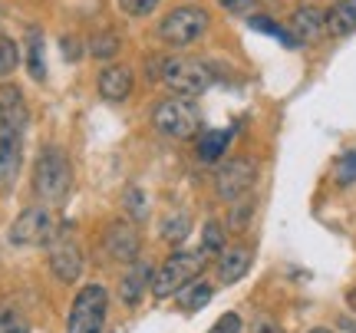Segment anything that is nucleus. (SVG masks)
<instances>
[{
  "mask_svg": "<svg viewBox=\"0 0 356 333\" xmlns=\"http://www.w3.org/2000/svg\"><path fill=\"white\" fill-rule=\"evenodd\" d=\"M159 79H162L175 96H188L191 99V96H202V92L215 83V73H211L202 60H191V56H165Z\"/></svg>",
  "mask_w": 356,
  "mask_h": 333,
  "instance_id": "20e7f679",
  "label": "nucleus"
},
{
  "mask_svg": "<svg viewBox=\"0 0 356 333\" xmlns=\"http://www.w3.org/2000/svg\"><path fill=\"white\" fill-rule=\"evenodd\" d=\"M248 24H251V30H257V33H267V37H274L280 43V47H287V50H297L300 47V40L293 37L291 30H284L280 24H274L267 13H251L248 17Z\"/></svg>",
  "mask_w": 356,
  "mask_h": 333,
  "instance_id": "6ab92c4d",
  "label": "nucleus"
},
{
  "mask_svg": "<svg viewBox=\"0 0 356 333\" xmlns=\"http://www.w3.org/2000/svg\"><path fill=\"white\" fill-rule=\"evenodd\" d=\"M50 270L56 274V281L73 284L83 274V254H79V244L70 234H60L50 241Z\"/></svg>",
  "mask_w": 356,
  "mask_h": 333,
  "instance_id": "9d476101",
  "label": "nucleus"
},
{
  "mask_svg": "<svg viewBox=\"0 0 356 333\" xmlns=\"http://www.w3.org/2000/svg\"><path fill=\"white\" fill-rule=\"evenodd\" d=\"M251 270V251L248 247H225L218 254V281L221 284H238Z\"/></svg>",
  "mask_w": 356,
  "mask_h": 333,
  "instance_id": "2eb2a0df",
  "label": "nucleus"
},
{
  "mask_svg": "<svg viewBox=\"0 0 356 333\" xmlns=\"http://www.w3.org/2000/svg\"><path fill=\"white\" fill-rule=\"evenodd\" d=\"M211 24V17L204 7H195V3H181L175 10H168L159 24V37L165 40L168 47H191L204 37V30Z\"/></svg>",
  "mask_w": 356,
  "mask_h": 333,
  "instance_id": "423d86ee",
  "label": "nucleus"
},
{
  "mask_svg": "<svg viewBox=\"0 0 356 333\" xmlns=\"http://www.w3.org/2000/svg\"><path fill=\"white\" fill-rule=\"evenodd\" d=\"M218 3H221L228 13H234V17H248V13H254L257 0H218Z\"/></svg>",
  "mask_w": 356,
  "mask_h": 333,
  "instance_id": "7c9ffc66",
  "label": "nucleus"
},
{
  "mask_svg": "<svg viewBox=\"0 0 356 333\" xmlns=\"http://www.w3.org/2000/svg\"><path fill=\"white\" fill-rule=\"evenodd\" d=\"M327 33L330 37H350L356 33V0H337L327 10Z\"/></svg>",
  "mask_w": 356,
  "mask_h": 333,
  "instance_id": "f3484780",
  "label": "nucleus"
},
{
  "mask_svg": "<svg viewBox=\"0 0 356 333\" xmlns=\"http://www.w3.org/2000/svg\"><path fill=\"white\" fill-rule=\"evenodd\" d=\"M241 330H244L241 317H238L234 310H228V314H221V317L211 323V330H208V333H241Z\"/></svg>",
  "mask_w": 356,
  "mask_h": 333,
  "instance_id": "c85d7f7f",
  "label": "nucleus"
},
{
  "mask_svg": "<svg viewBox=\"0 0 356 333\" xmlns=\"http://www.w3.org/2000/svg\"><path fill=\"white\" fill-rule=\"evenodd\" d=\"M96 86H99L102 99H109V103H126L129 96H132V90H136V76H132V70H129V66L109 63L99 73Z\"/></svg>",
  "mask_w": 356,
  "mask_h": 333,
  "instance_id": "f8f14e48",
  "label": "nucleus"
},
{
  "mask_svg": "<svg viewBox=\"0 0 356 333\" xmlns=\"http://www.w3.org/2000/svg\"><path fill=\"white\" fill-rule=\"evenodd\" d=\"M254 333H277V323H274V320H257L254 323Z\"/></svg>",
  "mask_w": 356,
  "mask_h": 333,
  "instance_id": "72a5a7b5",
  "label": "nucleus"
},
{
  "mask_svg": "<svg viewBox=\"0 0 356 333\" xmlns=\"http://www.w3.org/2000/svg\"><path fill=\"white\" fill-rule=\"evenodd\" d=\"M204 261L208 254L204 251H175V254H168V261L162 268L155 270L152 277V294L159 300H165V297H175L185 284H191L198 274L204 270Z\"/></svg>",
  "mask_w": 356,
  "mask_h": 333,
  "instance_id": "7ed1b4c3",
  "label": "nucleus"
},
{
  "mask_svg": "<svg viewBox=\"0 0 356 333\" xmlns=\"http://www.w3.org/2000/svg\"><path fill=\"white\" fill-rule=\"evenodd\" d=\"M119 50H122V43H119V33H113V30H99V33H92V40H89V53H92L99 63L115 60Z\"/></svg>",
  "mask_w": 356,
  "mask_h": 333,
  "instance_id": "412c9836",
  "label": "nucleus"
},
{
  "mask_svg": "<svg viewBox=\"0 0 356 333\" xmlns=\"http://www.w3.org/2000/svg\"><path fill=\"white\" fill-rule=\"evenodd\" d=\"M152 126L175 142L195 139L202 132V115L195 109L188 96H168L162 103H155L152 109Z\"/></svg>",
  "mask_w": 356,
  "mask_h": 333,
  "instance_id": "f03ea898",
  "label": "nucleus"
},
{
  "mask_svg": "<svg viewBox=\"0 0 356 333\" xmlns=\"http://www.w3.org/2000/svg\"><path fill=\"white\" fill-rule=\"evenodd\" d=\"M126 205H129V211H132L136 218H145V195H142L139 188L126 192Z\"/></svg>",
  "mask_w": 356,
  "mask_h": 333,
  "instance_id": "2f4dec72",
  "label": "nucleus"
},
{
  "mask_svg": "<svg viewBox=\"0 0 356 333\" xmlns=\"http://www.w3.org/2000/svg\"><path fill=\"white\" fill-rule=\"evenodd\" d=\"M63 56L66 60H79V40L63 37Z\"/></svg>",
  "mask_w": 356,
  "mask_h": 333,
  "instance_id": "473e14b6",
  "label": "nucleus"
},
{
  "mask_svg": "<svg viewBox=\"0 0 356 333\" xmlns=\"http://www.w3.org/2000/svg\"><path fill=\"white\" fill-rule=\"evenodd\" d=\"M231 139H234V129H204V132H198V159L202 162H218L231 145Z\"/></svg>",
  "mask_w": 356,
  "mask_h": 333,
  "instance_id": "a211bd4d",
  "label": "nucleus"
},
{
  "mask_svg": "<svg viewBox=\"0 0 356 333\" xmlns=\"http://www.w3.org/2000/svg\"><path fill=\"white\" fill-rule=\"evenodd\" d=\"M353 181H356V152H350L337 162V185H353Z\"/></svg>",
  "mask_w": 356,
  "mask_h": 333,
  "instance_id": "c756f323",
  "label": "nucleus"
},
{
  "mask_svg": "<svg viewBox=\"0 0 356 333\" xmlns=\"http://www.w3.org/2000/svg\"><path fill=\"white\" fill-rule=\"evenodd\" d=\"M53 238H56V221H53L50 208H40V205L26 208L10 225V244H20V247L50 244Z\"/></svg>",
  "mask_w": 356,
  "mask_h": 333,
  "instance_id": "6e6552de",
  "label": "nucleus"
},
{
  "mask_svg": "<svg viewBox=\"0 0 356 333\" xmlns=\"http://www.w3.org/2000/svg\"><path fill=\"white\" fill-rule=\"evenodd\" d=\"M257 181V162L251 155H238V159H228L225 165L215 172V192L221 202H238L241 195H248Z\"/></svg>",
  "mask_w": 356,
  "mask_h": 333,
  "instance_id": "0eeeda50",
  "label": "nucleus"
},
{
  "mask_svg": "<svg viewBox=\"0 0 356 333\" xmlns=\"http://www.w3.org/2000/svg\"><path fill=\"white\" fill-rule=\"evenodd\" d=\"M20 159H24V129L0 122V192H10L17 185Z\"/></svg>",
  "mask_w": 356,
  "mask_h": 333,
  "instance_id": "1a4fd4ad",
  "label": "nucleus"
},
{
  "mask_svg": "<svg viewBox=\"0 0 356 333\" xmlns=\"http://www.w3.org/2000/svg\"><path fill=\"white\" fill-rule=\"evenodd\" d=\"M17 63H20V50H17V43H13L10 37H3V33H0V79L10 76L13 70H17Z\"/></svg>",
  "mask_w": 356,
  "mask_h": 333,
  "instance_id": "bb28decb",
  "label": "nucleus"
},
{
  "mask_svg": "<svg viewBox=\"0 0 356 333\" xmlns=\"http://www.w3.org/2000/svg\"><path fill=\"white\" fill-rule=\"evenodd\" d=\"M291 33L304 43H317L323 33H327V13L320 7H297L291 13Z\"/></svg>",
  "mask_w": 356,
  "mask_h": 333,
  "instance_id": "ddd939ff",
  "label": "nucleus"
},
{
  "mask_svg": "<svg viewBox=\"0 0 356 333\" xmlns=\"http://www.w3.org/2000/svg\"><path fill=\"white\" fill-rule=\"evenodd\" d=\"M26 66H30V76L43 83L47 79V66H43V37L37 30H30V40H26Z\"/></svg>",
  "mask_w": 356,
  "mask_h": 333,
  "instance_id": "4be33fe9",
  "label": "nucleus"
},
{
  "mask_svg": "<svg viewBox=\"0 0 356 333\" xmlns=\"http://www.w3.org/2000/svg\"><path fill=\"white\" fill-rule=\"evenodd\" d=\"M73 185V165L60 145H47L33 165V192L47 205H60Z\"/></svg>",
  "mask_w": 356,
  "mask_h": 333,
  "instance_id": "f257e3e1",
  "label": "nucleus"
},
{
  "mask_svg": "<svg viewBox=\"0 0 356 333\" xmlns=\"http://www.w3.org/2000/svg\"><path fill=\"white\" fill-rule=\"evenodd\" d=\"M251 215H254V198H251V192H248V195H241L238 202H231L228 228L231 231H248V225H251Z\"/></svg>",
  "mask_w": 356,
  "mask_h": 333,
  "instance_id": "5701e85b",
  "label": "nucleus"
},
{
  "mask_svg": "<svg viewBox=\"0 0 356 333\" xmlns=\"http://www.w3.org/2000/svg\"><path fill=\"white\" fill-rule=\"evenodd\" d=\"M152 268L149 264H136L132 261V268L126 270V277H122V284H119V297H122V304L126 307H136L142 300V294H145V287L152 284Z\"/></svg>",
  "mask_w": 356,
  "mask_h": 333,
  "instance_id": "dca6fc26",
  "label": "nucleus"
},
{
  "mask_svg": "<svg viewBox=\"0 0 356 333\" xmlns=\"http://www.w3.org/2000/svg\"><path fill=\"white\" fill-rule=\"evenodd\" d=\"M0 122H7L13 129H26V122H30V109L24 103V92L10 86V83L0 86Z\"/></svg>",
  "mask_w": 356,
  "mask_h": 333,
  "instance_id": "4468645a",
  "label": "nucleus"
},
{
  "mask_svg": "<svg viewBox=\"0 0 356 333\" xmlns=\"http://www.w3.org/2000/svg\"><path fill=\"white\" fill-rule=\"evenodd\" d=\"M202 251L204 254H221L225 251V228L218 221H208L202 231Z\"/></svg>",
  "mask_w": 356,
  "mask_h": 333,
  "instance_id": "393cba45",
  "label": "nucleus"
},
{
  "mask_svg": "<svg viewBox=\"0 0 356 333\" xmlns=\"http://www.w3.org/2000/svg\"><path fill=\"white\" fill-rule=\"evenodd\" d=\"M310 333H330V330H327V327H317V330H310Z\"/></svg>",
  "mask_w": 356,
  "mask_h": 333,
  "instance_id": "c9c22d12",
  "label": "nucleus"
},
{
  "mask_svg": "<svg viewBox=\"0 0 356 333\" xmlns=\"http://www.w3.org/2000/svg\"><path fill=\"white\" fill-rule=\"evenodd\" d=\"M109 314V291L102 284H86L76 297L66 317V333H102Z\"/></svg>",
  "mask_w": 356,
  "mask_h": 333,
  "instance_id": "39448f33",
  "label": "nucleus"
},
{
  "mask_svg": "<svg viewBox=\"0 0 356 333\" xmlns=\"http://www.w3.org/2000/svg\"><path fill=\"white\" fill-rule=\"evenodd\" d=\"M346 307L356 310V287H350V291H346Z\"/></svg>",
  "mask_w": 356,
  "mask_h": 333,
  "instance_id": "f704fd0d",
  "label": "nucleus"
},
{
  "mask_svg": "<svg viewBox=\"0 0 356 333\" xmlns=\"http://www.w3.org/2000/svg\"><path fill=\"white\" fill-rule=\"evenodd\" d=\"M211 294H215V287L208 281H198V277H195L191 284H185V287L178 291V304L185 310H202L204 304L211 300Z\"/></svg>",
  "mask_w": 356,
  "mask_h": 333,
  "instance_id": "aec40b11",
  "label": "nucleus"
},
{
  "mask_svg": "<svg viewBox=\"0 0 356 333\" xmlns=\"http://www.w3.org/2000/svg\"><path fill=\"white\" fill-rule=\"evenodd\" d=\"M106 254L113 257V261H126L132 264L142 251V238H139V228L132 225V221H113L109 228H106Z\"/></svg>",
  "mask_w": 356,
  "mask_h": 333,
  "instance_id": "9b49d317",
  "label": "nucleus"
},
{
  "mask_svg": "<svg viewBox=\"0 0 356 333\" xmlns=\"http://www.w3.org/2000/svg\"><path fill=\"white\" fill-rule=\"evenodd\" d=\"M188 228H191V218L185 215V211H181V215H168V218L162 221V238L175 244L188 234Z\"/></svg>",
  "mask_w": 356,
  "mask_h": 333,
  "instance_id": "a878e982",
  "label": "nucleus"
},
{
  "mask_svg": "<svg viewBox=\"0 0 356 333\" xmlns=\"http://www.w3.org/2000/svg\"><path fill=\"white\" fill-rule=\"evenodd\" d=\"M0 333H30V320L24 317V310L0 304Z\"/></svg>",
  "mask_w": 356,
  "mask_h": 333,
  "instance_id": "b1692460",
  "label": "nucleus"
},
{
  "mask_svg": "<svg viewBox=\"0 0 356 333\" xmlns=\"http://www.w3.org/2000/svg\"><path fill=\"white\" fill-rule=\"evenodd\" d=\"M162 0H119V10L126 17H149Z\"/></svg>",
  "mask_w": 356,
  "mask_h": 333,
  "instance_id": "cd10ccee",
  "label": "nucleus"
}]
</instances>
